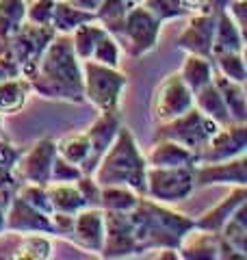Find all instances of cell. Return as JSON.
I'll return each instance as SVG.
<instances>
[{
	"mask_svg": "<svg viewBox=\"0 0 247 260\" xmlns=\"http://www.w3.org/2000/svg\"><path fill=\"white\" fill-rule=\"evenodd\" d=\"M82 65V93L85 100L91 102L98 111H117L121 91L128 80L115 68H106L91 59L80 61Z\"/></svg>",
	"mask_w": 247,
	"mask_h": 260,
	"instance_id": "cell-4",
	"label": "cell"
},
{
	"mask_svg": "<svg viewBox=\"0 0 247 260\" xmlns=\"http://www.w3.org/2000/svg\"><path fill=\"white\" fill-rule=\"evenodd\" d=\"M193 107V91L184 85L178 72L163 78L152 95V119L154 124H163L178 115H182Z\"/></svg>",
	"mask_w": 247,
	"mask_h": 260,
	"instance_id": "cell-9",
	"label": "cell"
},
{
	"mask_svg": "<svg viewBox=\"0 0 247 260\" xmlns=\"http://www.w3.org/2000/svg\"><path fill=\"white\" fill-rule=\"evenodd\" d=\"M30 83L24 76L0 80V115H13L26 107L30 98Z\"/></svg>",
	"mask_w": 247,
	"mask_h": 260,
	"instance_id": "cell-24",
	"label": "cell"
},
{
	"mask_svg": "<svg viewBox=\"0 0 247 260\" xmlns=\"http://www.w3.org/2000/svg\"><path fill=\"white\" fill-rule=\"evenodd\" d=\"M89 152H91V148H89V139L85 133H72L56 141V154L78 167H82V162L89 158Z\"/></svg>",
	"mask_w": 247,
	"mask_h": 260,
	"instance_id": "cell-33",
	"label": "cell"
},
{
	"mask_svg": "<svg viewBox=\"0 0 247 260\" xmlns=\"http://www.w3.org/2000/svg\"><path fill=\"white\" fill-rule=\"evenodd\" d=\"M56 35L52 26H39V24H30L24 20L20 30L13 35L9 50H7V59L13 61L20 70V76L30 78L37 72V65L48 44L52 42Z\"/></svg>",
	"mask_w": 247,
	"mask_h": 260,
	"instance_id": "cell-8",
	"label": "cell"
},
{
	"mask_svg": "<svg viewBox=\"0 0 247 260\" xmlns=\"http://www.w3.org/2000/svg\"><path fill=\"white\" fill-rule=\"evenodd\" d=\"M178 258L182 260H219V234L191 228L178 245Z\"/></svg>",
	"mask_w": 247,
	"mask_h": 260,
	"instance_id": "cell-18",
	"label": "cell"
},
{
	"mask_svg": "<svg viewBox=\"0 0 247 260\" xmlns=\"http://www.w3.org/2000/svg\"><path fill=\"white\" fill-rule=\"evenodd\" d=\"M94 20H96L94 13L78 9L70 0H56L50 26L54 28V32H59V35H70L76 26H80V24H85V22H94Z\"/></svg>",
	"mask_w": 247,
	"mask_h": 260,
	"instance_id": "cell-27",
	"label": "cell"
},
{
	"mask_svg": "<svg viewBox=\"0 0 247 260\" xmlns=\"http://www.w3.org/2000/svg\"><path fill=\"white\" fill-rule=\"evenodd\" d=\"M180 78L184 80V85L191 89V91H200L204 85H208L212 80V74H215V68H212L210 59H204V56L197 54H187V59L180 68Z\"/></svg>",
	"mask_w": 247,
	"mask_h": 260,
	"instance_id": "cell-30",
	"label": "cell"
},
{
	"mask_svg": "<svg viewBox=\"0 0 247 260\" xmlns=\"http://www.w3.org/2000/svg\"><path fill=\"white\" fill-rule=\"evenodd\" d=\"M80 176L82 172L78 165H74V162L65 160L56 154L52 162V172H50V182H76Z\"/></svg>",
	"mask_w": 247,
	"mask_h": 260,
	"instance_id": "cell-40",
	"label": "cell"
},
{
	"mask_svg": "<svg viewBox=\"0 0 247 260\" xmlns=\"http://www.w3.org/2000/svg\"><path fill=\"white\" fill-rule=\"evenodd\" d=\"M228 15L234 20V24L245 32V24H247V0H230L228 5Z\"/></svg>",
	"mask_w": 247,
	"mask_h": 260,
	"instance_id": "cell-42",
	"label": "cell"
},
{
	"mask_svg": "<svg viewBox=\"0 0 247 260\" xmlns=\"http://www.w3.org/2000/svg\"><path fill=\"white\" fill-rule=\"evenodd\" d=\"M141 195L135 193L128 186H100V208L102 210H121V213H130L135 208Z\"/></svg>",
	"mask_w": 247,
	"mask_h": 260,
	"instance_id": "cell-32",
	"label": "cell"
},
{
	"mask_svg": "<svg viewBox=\"0 0 247 260\" xmlns=\"http://www.w3.org/2000/svg\"><path fill=\"white\" fill-rule=\"evenodd\" d=\"M141 5L159 22H167V20H176V18L189 15V11L180 5V0H143Z\"/></svg>",
	"mask_w": 247,
	"mask_h": 260,
	"instance_id": "cell-38",
	"label": "cell"
},
{
	"mask_svg": "<svg viewBox=\"0 0 247 260\" xmlns=\"http://www.w3.org/2000/svg\"><path fill=\"white\" fill-rule=\"evenodd\" d=\"M106 30L100 22H85V24H80V26H76L72 32H70V39H72V48H74V52H76L78 56V61H87V59H91V54L96 50V46L98 42L106 35Z\"/></svg>",
	"mask_w": 247,
	"mask_h": 260,
	"instance_id": "cell-29",
	"label": "cell"
},
{
	"mask_svg": "<svg viewBox=\"0 0 247 260\" xmlns=\"http://www.w3.org/2000/svg\"><path fill=\"white\" fill-rule=\"evenodd\" d=\"M26 20V3L24 0H0V56L9 50L13 35Z\"/></svg>",
	"mask_w": 247,
	"mask_h": 260,
	"instance_id": "cell-23",
	"label": "cell"
},
{
	"mask_svg": "<svg viewBox=\"0 0 247 260\" xmlns=\"http://www.w3.org/2000/svg\"><path fill=\"white\" fill-rule=\"evenodd\" d=\"M100 256L102 258H135V256H139L130 213L104 210V243H102Z\"/></svg>",
	"mask_w": 247,
	"mask_h": 260,
	"instance_id": "cell-10",
	"label": "cell"
},
{
	"mask_svg": "<svg viewBox=\"0 0 247 260\" xmlns=\"http://www.w3.org/2000/svg\"><path fill=\"white\" fill-rule=\"evenodd\" d=\"M130 221L135 228L139 256L156 249H178L182 237L195 225L187 215L176 213L145 195H141L130 210Z\"/></svg>",
	"mask_w": 247,
	"mask_h": 260,
	"instance_id": "cell-2",
	"label": "cell"
},
{
	"mask_svg": "<svg viewBox=\"0 0 247 260\" xmlns=\"http://www.w3.org/2000/svg\"><path fill=\"white\" fill-rule=\"evenodd\" d=\"M219 128L221 126L217 121H212L195 107H191L182 115H178L169 121H163V124H156L154 139H171L197 154Z\"/></svg>",
	"mask_w": 247,
	"mask_h": 260,
	"instance_id": "cell-5",
	"label": "cell"
},
{
	"mask_svg": "<svg viewBox=\"0 0 247 260\" xmlns=\"http://www.w3.org/2000/svg\"><path fill=\"white\" fill-rule=\"evenodd\" d=\"M30 91L48 100L85 102L82 93V65L72 48L70 35H56L48 44L37 65V72L28 78Z\"/></svg>",
	"mask_w": 247,
	"mask_h": 260,
	"instance_id": "cell-1",
	"label": "cell"
},
{
	"mask_svg": "<svg viewBox=\"0 0 247 260\" xmlns=\"http://www.w3.org/2000/svg\"><path fill=\"white\" fill-rule=\"evenodd\" d=\"M78 247L100 254L104 243V210L100 206H87L74 215L70 237Z\"/></svg>",
	"mask_w": 247,
	"mask_h": 260,
	"instance_id": "cell-16",
	"label": "cell"
},
{
	"mask_svg": "<svg viewBox=\"0 0 247 260\" xmlns=\"http://www.w3.org/2000/svg\"><path fill=\"white\" fill-rule=\"evenodd\" d=\"M212 83H215L217 91L224 98L226 109L234 124H247V95H245L243 83L230 80L226 76H221L219 72L212 74Z\"/></svg>",
	"mask_w": 247,
	"mask_h": 260,
	"instance_id": "cell-21",
	"label": "cell"
},
{
	"mask_svg": "<svg viewBox=\"0 0 247 260\" xmlns=\"http://www.w3.org/2000/svg\"><path fill=\"white\" fill-rule=\"evenodd\" d=\"M145 154L139 150L130 128L121 126L111 148L94 169V180L100 186H128L139 195H145Z\"/></svg>",
	"mask_w": 247,
	"mask_h": 260,
	"instance_id": "cell-3",
	"label": "cell"
},
{
	"mask_svg": "<svg viewBox=\"0 0 247 260\" xmlns=\"http://www.w3.org/2000/svg\"><path fill=\"white\" fill-rule=\"evenodd\" d=\"M161 26L163 22L156 20L143 5H135L130 7V11L121 22V28L113 37L119 39L121 48L130 56H143L152 52L159 44Z\"/></svg>",
	"mask_w": 247,
	"mask_h": 260,
	"instance_id": "cell-7",
	"label": "cell"
},
{
	"mask_svg": "<svg viewBox=\"0 0 247 260\" xmlns=\"http://www.w3.org/2000/svg\"><path fill=\"white\" fill-rule=\"evenodd\" d=\"M212 68L219 72L221 76H226L236 83H245L247 80V68H245V54L243 52H217L210 56Z\"/></svg>",
	"mask_w": 247,
	"mask_h": 260,
	"instance_id": "cell-35",
	"label": "cell"
},
{
	"mask_svg": "<svg viewBox=\"0 0 247 260\" xmlns=\"http://www.w3.org/2000/svg\"><path fill=\"white\" fill-rule=\"evenodd\" d=\"M20 154V148H15L11 141L0 137V189H5V186L15 189L20 184L18 178H15V162H18Z\"/></svg>",
	"mask_w": 247,
	"mask_h": 260,
	"instance_id": "cell-36",
	"label": "cell"
},
{
	"mask_svg": "<svg viewBox=\"0 0 247 260\" xmlns=\"http://www.w3.org/2000/svg\"><path fill=\"white\" fill-rule=\"evenodd\" d=\"M76 186H78V191L87 206H100V184L94 180V176L82 174L76 180Z\"/></svg>",
	"mask_w": 247,
	"mask_h": 260,
	"instance_id": "cell-41",
	"label": "cell"
},
{
	"mask_svg": "<svg viewBox=\"0 0 247 260\" xmlns=\"http://www.w3.org/2000/svg\"><path fill=\"white\" fill-rule=\"evenodd\" d=\"M243 204H247V184H238L217 206L208 208L200 219H193V223H195V228H200V230L219 232L221 228H224V223L234 215V210Z\"/></svg>",
	"mask_w": 247,
	"mask_h": 260,
	"instance_id": "cell-19",
	"label": "cell"
},
{
	"mask_svg": "<svg viewBox=\"0 0 247 260\" xmlns=\"http://www.w3.org/2000/svg\"><path fill=\"white\" fill-rule=\"evenodd\" d=\"M193 107L200 113H204L206 117H210L212 121H217L219 126L234 124L232 117H230V113H228V109H226L224 98H221V93L217 91V87H215L212 80L208 85H204L200 91L193 93Z\"/></svg>",
	"mask_w": 247,
	"mask_h": 260,
	"instance_id": "cell-25",
	"label": "cell"
},
{
	"mask_svg": "<svg viewBox=\"0 0 247 260\" xmlns=\"http://www.w3.org/2000/svg\"><path fill=\"white\" fill-rule=\"evenodd\" d=\"M128 3H130V5H141L143 0H128Z\"/></svg>",
	"mask_w": 247,
	"mask_h": 260,
	"instance_id": "cell-47",
	"label": "cell"
},
{
	"mask_svg": "<svg viewBox=\"0 0 247 260\" xmlns=\"http://www.w3.org/2000/svg\"><path fill=\"white\" fill-rule=\"evenodd\" d=\"M46 189H48V198H50V204H52V213L76 215L78 210L87 208L76 182H50V184H46Z\"/></svg>",
	"mask_w": 247,
	"mask_h": 260,
	"instance_id": "cell-26",
	"label": "cell"
},
{
	"mask_svg": "<svg viewBox=\"0 0 247 260\" xmlns=\"http://www.w3.org/2000/svg\"><path fill=\"white\" fill-rule=\"evenodd\" d=\"M70 3L76 5L78 9H85V11H89V13H96V9L100 7L102 0H70Z\"/></svg>",
	"mask_w": 247,
	"mask_h": 260,
	"instance_id": "cell-45",
	"label": "cell"
},
{
	"mask_svg": "<svg viewBox=\"0 0 247 260\" xmlns=\"http://www.w3.org/2000/svg\"><path fill=\"white\" fill-rule=\"evenodd\" d=\"M180 5H182L189 13H202L206 0H180Z\"/></svg>",
	"mask_w": 247,
	"mask_h": 260,
	"instance_id": "cell-46",
	"label": "cell"
},
{
	"mask_svg": "<svg viewBox=\"0 0 247 260\" xmlns=\"http://www.w3.org/2000/svg\"><path fill=\"white\" fill-rule=\"evenodd\" d=\"M228 5H230V0H206L202 13H221L228 9Z\"/></svg>",
	"mask_w": 247,
	"mask_h": 260,
	"instance_id": "cell-44",
	"label": "cell"
},
{
	"mask_svg": "<svg viewBox=\"0 0 247 260\" xmlns=\"http://www.w3.org/2000/svg\"><path fill=\"white\" fill-rule=\"evenodd\" d=\"M145 162L152 167L197 165V154L171 139H154L150 152L145 154Z\"/></svg>",
	"mask_w": 247,
	"mask_h": 260,
	"instance_id": "cell-20",
	"label": "cell"
},
{
	"mask_svg": "<svg viewBox=\"0 0 247 260\" xmlns=\"http://www.w3.org/2000/svg\"><path fill=\"white\" fill-rule=\"evenodd\" d=\"M11 76H20V70L13 61H9L7 56H0V80L11 78Z\"/></svg>",
	"mask_w": 247,
	"mask_h": 260,
	"instance_id": "cell-43",
	"label": "cell"
},
{
	"mask_svg": "<svg viewBox=\"0 0 247 260\" xmlns=\"http://www.w3.org/2000/svg\"><path fill=\"white\" fill-rule=\"evenodd\" d=\"M0 137H3V115H0Z\"/></svg>",
	"mask_w": 247,
	"mask_h": 260,
	"instance_id": "cell-48",
	"label": "cell"
},
{
	"mask_svg": "<svg viewBox=\"0 0 247 260\" xmlns=\"http://www.w3.org/2000/svg\"><path fill=\"white\" fill-rule=\"evenodd\" d=\"M5 230H13V232H44L54 237V228L50 221V215L41 213V210L33 208L26 204L22 198L13 193V198L9 202L5 215Z\"/></svg>",
	"mask_w": 247,
	"mask_h": 260,
	"instance_id": "cell-17",
	"label": "cell"
},
{
	"mask_svg": "<svg viewBox=\"0 0 247 260\" xmlns=\"http://www.w3.org/2000/svg\"><path fill=\"white\" fill-rule=\"evenodd\" d=\"M195 191L193 165L180 167H152L145 169V198L161 204L187 200Z\"/></svg>",
	"mask_w": 247,
	"mask_h": 260,
	"instance_id": "cell-6",
	"label": "cell"
},
{
	"mask_svg": "<svg viewBox=\"0 0 247 260\" xmlns=\"http://www.w3.org/2000/svg\"><path fill=\"white\" fill-rule=\"evenodd\" d=\"M243 50H245V32L236 26L234 20L228 15V11L217 13L215 35H212V54H217V52H243Z\"/></svg>",
	"mask_w": 247,
	"mask_h": 260,
	"instance_id": "cell-22",
	"label": "cell"
},
{
	"mask_svg": "<svg viewBox=\"0 0 247 260\" xmlns=\"http://www.w3.org/2000/svg\"><path fill=\"white\" fill-rule=\"evenodd\" d=\"M24 3H26V22L50 26L56 0H24Z\"/></svg>",
	"mask_w": 247,
	"mask_h": 260,
	"instance_id": "cell-39",
	"label": "cell"
},
{
	"mask_svg": "<svg viewBox=\"0 0 247 260\" xmlns=\"http://www.w3.org/2000/svg\"><path fill=\"white\" fill-rule=\"evenodd\" d=\"M119 128H121V121H119L117 111H100L98 119L85 130V135L89 139V148H91L89 158L82 162V167H80L85 176L94 174V169L98 167V162H100V158L104 156V152L111 148L113 139L117 137Z\"/></svg>",
	"mask_w": 247,
	"mask_h": 260,
	"instance_id": "cell-13",
	"label": "cell"
},
{
	"mask_svg": "<svg viewBox=\"0 0 247 260\" xmlns=\"http://www.w3.org/2000/svg\"><path fill=\"white\" fill-rule=\"evenodd\" d=\"M56 156V141L41 139L33 143L28 150H22L18 162H15V178L18 182L30 184H50V172Z\"/></svg>",
	"mask_w": 247,
	"mask_h": 260,
	"instance_id": "cell-11",
	"label": "cell"
},
{
	"mask_svg": "<svg viewBox=\"0 0 247 260\" xmlns=\"http://www.w3.org/2000/svg\"><path fill=\"white\" fill-rule=\"evenodd\" d=\"M130 7H135V5H130L128 0H102L100 7L94 13L96 22H100L111 35H115L121 28V22L126 18V13L130 11Z\"/></svg>",
	"mask_w": 247,
	"mask_h": 260,
	"instance_id": "cell-34",
	"label": "cell"
},
{
	"mask_svg": "<svg viewBox=\"0 0 247 260\" xmlns=\"http://www.w3.org/2000/svg\"><path fill=\"white\" fill-rule=\"evenodd\" d=\"M245 215H247V204L238 206L234 210V215L228 219L217 234L232 249H236L238 254H243L247 258V217Z\"/></svg>",
	"mask_w": 247,
	"mask_h": 260,
	"instance_id": "cell-31",
	"label": "cell"
},
{
	"mask_svg": "<svg viewBox=\"0 0 247 260\" xmlns=\"http://www.w3.org/2000/svg\"><path fill=\"white\" fill-rule=\"evenodd\" d=\"M247 150V124L221 126L208 143L197 152V162H217L234 156H243Z\"/></svg>",
	"mask_w": 247,
	"mask_h": 260,
	"instance_id": "cell-12",
	"label": "cell"
},
{
	"mask_svg": "<svg viewBox=\"0 0 247 260\" xmlns=\"http://www.w3.org/2000/svg\"><path fill=\"white\" fill-rule=\"evenodd\" d=\"M195 186H210V184H247V158L234 156L217 162H197L193 165Z\"/></svg>",
	"mask_w": 247,
	"mask_h": 260,
	"instance_id": "cell-14",
	"label": "cell"
},
{
	"mask_svg": "<svg viewBox=\"0 0 247 260\" xmlns=\"http://www.w3.org/2000/svg\"><path fill=\"white\" fill-rule=\"evenodd\" d=\"M52 239L44 232H20L18 243H15L13 258L22 260H48L52 258Z\"/></svg>",
	"mask_w": 247,
	"mask_h": 260,
	"instance_id": "cell-28",
	"label": "cell"
},
{
	"mask_svg": "<svg viewBox=\"0 0 247 260\" xmlns=\"http://www.w3.org/2000/svg\"><path fill=\"white\" fill-rule=\"evenodd\" d=\"M119 59H121V46L111 32H106L100 42H98L96 50L91 54V61L102 63V65H106V68L119 70Z\"/></svg>",
	"mask_w": 247,
	"mask_h": 260,
	"instance_id": "cell-37",
	"label": "cell"
},
{
	"mask_svg": "<svg viewBox=\"0 0 247 260\" xmlns=\"http://www.w3.org/2000/svg\"><path fill=\"white\" fill-rule=\"evenodd\" d=\"M215 22H217V13H193L189 18L187 28L180 32L176 46L187 54H197L204 56V59H210Z\"/></svg>",
	"mask_w": 247,
	"mask_h": 260,
	"instance_id": "cell-15",
	"label": "cell"
}]
</instances>
